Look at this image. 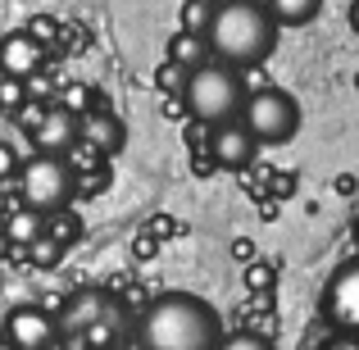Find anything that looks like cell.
Here are the masks:
<instances>
[{"label": "cell", "instance_id": "obj_7", "mask_svg": "<svg viewBox=\"0 0 359 350\" xmlns=\"http://www.w3.org/2000/svg\"><path fill=\"white\" fill-rule=\"evenodd\" d=\"M323 318L341 332H359V260L341 264L323 287Z\"/></svg>", "mask_w": 359, "mask_h": 350}, {"label": "cell", "instance_id": "obj_8", "mask_svg": "<svg viewBox=\"0 0 359 350\" xmlns=\"http://www.w3.org/2000/svg\"><path fill=\"white\" fill-rule=\"evenodd\" d=\"M55 337H60V323H55L46 309H32V305L9 309V318H5V342L14 346V350H50Z\"/></svg>", "mask_w": 359, "mask_h": 350}, {"label": "cell", "instance_id": "obj_22", "mask_svg": "<svg viewBox=\"0 0 359 350\" xmlns=\"http://www.w3.org/2000/svg\"><path fill=\"white\" fill-rule=\"evenodd\" d=\"M351 27H355V32H359V0H355V5H351Z\"/></svg>", "mask_w": 359, "mask_h": 350}, {"label": "cell", "instance_id": "obj_23", "mask_svg": "<svg viewBox=\"0 0 359 350\" xmlns=\"http://www.w3.org/2000/svg\"><path fill=\"white\" fill-rule=\"evenodd\" d=\"M355 241H359V214H355Z\"/></svg>", "mask_w": 359, "mask_h": 350}, {"label": "cell", "instance_id": "obj_15", "mask_svg": "<svg viewBox=\"0 0 359 350\" xmlns=\"http://www.w3.org/2000/svg\"><path fill=\"white\" fill-rule=\"evenodd\" d=\"M214 9L210 0H187L182 9H177V23H182V32H196V36H210V23H214Z\"/></svg>", "mask_w": 359, "mask_h": 350}, {"label": "cell", "instance_id": "obj_11", "mask_svg": "<svg viewBox=\"0 0 359 350\" xmlns=\"http://www.w3.org/2000/svg\"><path fill=\"white\" fill-rule=\"evenodd\" d=\"M36 69H41V41H36L32 32H9L5 41H0V73L27 82Z\"/></svg>", "mask_w": 359, "mask_h": 350}, {"label": "cell", "instance_id": "obj_3", "mask_svg": "<svg viewBox=\"0 0 359 350\" xmlns=\"http://www.w3.org/2000/svg\"><path fill=\"white\" fill-rule=\"evenodd\" d=\"M182 105L191 119H201L205 128H223V123H237L241 109H245V87L237 78L232 64H205L187 78V91H182Z\"/></svg>", "mask_w": 359, "mask_h": 350}, {"label": "cell", "instance_id": "obj_16", "mask_svg": "<svg viewBox=\"0 0 359 350\" xmlns=\"http://www.w3.org/2000/svg\"><path fill=\"white\" fill-rule=\"evenodd\" d=\"M0 105H5V114H23L27 109V82L23 78H0Z\"/></svg>", "mask_w": 359, "mask_h": 350}, {"label": "cell", "instance_id": "obj_1", "mask_svg": "<svg viewBox=\"0 0 359 350\" xmlns=\"http://www.w3.org/2000/svg\"><path fill=\"white\" fill-rule=\"evenodd\" d=\"M137 337L146 350H219L223 323L210 300L191 296V291H168L146 305Z\"/></svg>", "mask_w": 359, "mask_h": 350}, {"label": "cell", "instance_id": "obj_9", "mask_svg": "<svg viewBox=\"0 0 359 350\" xmlns=\"http://www.w3.org/2000/svg\"><path fill=\"white\" fill-rule=\"evenodd\" d=\"M32 146H36V155H64V150L73 146V141L82 137V119L73 114V109H64V105H55V109H46L41 123H36L32 132Z\"/></svg>", "mask_w": 359, "mask_h": 350}, {"label": "cell", "instance_id": "obj_18", "mask_svg": "<svg viewBox=\"0 0 359 350\" xmlns=\"http://www.w3.org/2000/svg\"><path fill=\"white\" fill-rule=\"evenodd\" d=\"M219 350H273V342L259 332H232V337H223Z\"/></svg>", "mask_w": 359, "mask_h": 350}, {"label": "cell", "instance_id": "obj_4", "mask_svg": "<svg viewBox=\"0 0 359 350\" xmlns=\"http://www.w3.org/2000/svg\"><path fill=\"white\" fill-rule=\"evenodd\" d=\"M18 196L32 214H60L73 201V168L64 155H32L18 173Z\"/></svg>", "mask_w": 359, "mask_h": 350}, {"label": "cell", "instance_id": "obj_17", "mask_svg": "<svg viewBox=\"0 0 359 350\" xmlns=\"http://www.w3.org/2000/svg\"><path fill=\"white\" fill-rule=\"evenodd\" d=\"M41 228H46V219H36V214L27 210V214H18V219L9 223V236H14V241H32V236L41 241Z\"/></svg>", "mask_w": 359, "mask_h": 350}, {"label": "cell", "instance_id": "obj_19", "mask_svg": "<svg viewBox=\"0 0 359 350\" xmlns=\"http://www.w3.org/2000/svg\"><path fill=\"white\" fill-rule=\"evenodd\" d=\"M18 173H23V164H18L14 146H0V182H9V177H18Z\"/></svg>", "mask_w": 359, "mask_h": 350}, {"label": "cell", "instance_id": "obj_12", "mask_svg": "<svg viewBox=\"0 0 359 350\" xmlns=\"http://www.w3.org/2000/svg\"><path fill=\"white\" fill-rule=\"evenodd\" d=\"M123 123L114 119V109H105V105H91L87 114H82V141L87 146H96V150H105V155H114V150L123 146Z\"/></svg>", "mask_w": 359, "mask_h": 350}, {"label": "cell", "instance_id": "obj_13", "mask_svg": "<svg viewBox=\"0 0 359 350\" xmlns=\"http://www.w3.org/2000/svg\"><path fill=\"white\" fill-rule=\"evenodd\" d=\"M210 55H214L210 36H196V32L168 36V64H177V69H187V73H196V69H205V64H214Z\"/></svg>", "mask_w": 359, "mask_h": 350}, {"label": "cell", "instance_id": "obj_6", "mask_svg": "<svg viewBox=\"0 0 359 350\" xmlns=\"http://www.w3.org/2000/svg\"><path fill=\"white\" fill-rule=\"evenodd\" d=\"M118 305L109 296H100V291H82V296H73L69 300V309H64V318H60V328L73 337L78 346H87V350H100V346H109L118 337Z\"/></svg>", "mask_w": 359, "mask_h": 350}, {"label": "cell", "instance_id": "obj_25", "mask_svg": "<svg viewBox=\"0 0 359 350\" xmlns=\"http://www.w3.org/2000/svg\"><path fill=\"white\" fill-rule=\"evenodd\" d=\"M0 114H5V105H0Z\"/></svg>", "mask_w": 359, "mask_h": 350}, {"label": "cell", "instance_id": "obj_2", "mask_svg": "<svg viewBox=\"0 0 359 350\" xmlns=\"http://www.w3.org/2000/svg\"><path fill=\"white\" fill-rule=\"evenodd\" d=\"M210 46H214V60H219V64L250 69V64H259V60L273 55V46H278V23H273L269 5H255V0H228V5L214 9Z\"/></svg>", "mask_w": 359, "mask_h": 350}, {"label": "cell", "instance_id": "obj_14", "mask_svg": "<svg viewBox=\"0 0 359 350\" xmlns=\"http://www.w3.org/2000/svg\"><path fill=\"white\" fill-rule=\"evenodd\" d=\"M264 5H269V14H273L278 27H300L323 9V0H264Z\"/></svg>", "mask_w": 359, "mask_h": 350}, {"label": "cell", "instance_id": "obj_5", "mask_svg": "<svg viewBox=\"0 0 359 350\" xmlns=\"http://www.w3.org/2000/svg\"><path fill=\"white\" fill-rule=\"evenodd\" d=\"M241 123L250 128V137L259 146H278V141H291L300 132V105L282 87H259L245 96Z\"/></svg>", "mask_w": 359, "mask_h": 350}, {"label": "cell", "instance_id": "obj_10", "mask_svg": "<svg viewBox=\"0 0 359 350\" xmlns=\"http://www.w3.org/2000/svg\"><path fill=\"white\" fill-rule=\"evenodd\" d=\"M255 146L259 141L250 137V128L237 119V123H223V128H210V159L219 168H245L255 159Z\"/></svg>", "mask_w": 359, "mask_h": 350}, {"label": "cell", "instance_id": "obj_21", "mask_svg": "<svg viewBox=\"0 0 359 350\" xmlns=\"http://www.w3.org/2000/svg\"><path fill=\"white\" fill-rule=\"evenodd\" d=\"M32 255H36L41 264H50L55 255H60V241H36V245H32Z\"/></svg>", "mask_w": 359, "mask_h": 350}, {"label": "cell", "instance_id": "obj_20", "mask_svg": "<svg viewBox=\"0 0 359 350\" xmlns=\"http://www.w3.org/2000/svg\"><path fill=\"white\" fill-rule=\"evenodd\" d=\"M323 350H359V332H337Z\"/></svg>", "mask_w": 359, "mask_h": 350}, {"label": "cell", "instance_id": "obj_24", "mask_svg": "<svg viewBox=\"0 0 359 350\" xmlns=\"http://www.w3.org/2000/svg\"><path fill=\"white\" fill-rule=\"evenodd\" d=\"M210 5H228V0H210Z\"/></svg>", "mask_w": 359, "mask_h": 350}]
</instances>
